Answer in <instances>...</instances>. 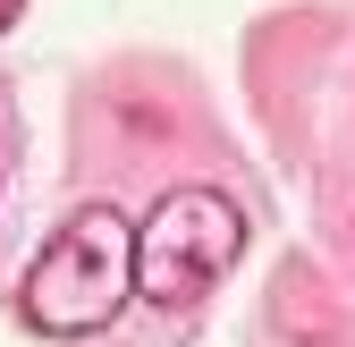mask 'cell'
Masks as SVG:
<instances>
[{"instance_id":"obj_1","label":"cell","mask_w":355,"mask_h":347,"mask_svg":"<svg viewBox=\"0 0 355 347\" xmlns=\"http://www.w3.org/2000/svg\"><path fill=\"white\" fill-rule=\"evenodd\" d=\"M136 296V229L110 203H85L42 237V254L17 280V314L42 339H94L119 322V305Z\"/></svg>"},{"instance_id":"obj_2","label":"cell","mask_w":355,"mask_h":347,"mask_svg":"<svg viewBox=\"0 0 355 347\" xmlns=\"http://www.w3.org/2000/svg\"><path fill=\"white\" fill-rule=\"evenodd\" d=\"M245 254V212L220 187H169L153 203V221L136 229V296H153L161 314L195 305V296Z\"/></svg>"},{"instance_id":"obj_3","label":"cell","mask_w":355,"mask_h":347,"mask_svg":"<svg viewBox=\"0 0 355 347\" xmlns=\"http://www.w3.org/2000/svg\"><path fill=\"white\" fill-rule=\"evenodd\" d=\"M17 17H26V0H0V34H9V26H17Z\"/></svg>"}]
</instances>
